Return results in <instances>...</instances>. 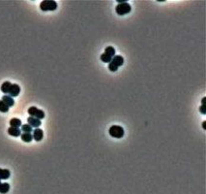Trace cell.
Wrapping results in <instances>:
<instances>
[{
	"label": "cell",
	"mask_w": 206,
	"mask_h": 194,
	"mask_svg": "<svg viewBox=\"0 0 206 194\" xmlns=\"http://www.w3.org/2000/svg\"><path fill=\"white\" fill-rule=\"evenodd\" d=\"M20 138L25 143H30L33 140V136L31 133H23L20 135Z\"/></svg>",
	"instance_id": "obj_13"
},
{
	"label": "cell",
	"mask_w": 206,
	"mask_h": 194,
	"mask_svg": "<svg viewBox=\"0 0 206 194\" xmlns=\"http://www.w3.org/2000/svg\"><path fill=\"white\" fill-rule=\"evenodd\" d=\"M0 184H1V182H0Z\"/></svg>",
	"instance_id": "obj_25"
},
{
	"label": "cell",
	"mask_w": 206,
	"mask_h": 194,
	"mask_svg": "<svg viewBox=\"0 0 206 194\" xmlns=\"http://www.w3.org/2000/svg\"><path fill=\"white\" fill-rule=\"evenodd\" d=\"M20 93V87L18 85H17V83H12V86H11V89L9 90V95L11 97H17L18 96V94Z\"/></svg>",
	"instance_id": "obj_5"
},
{
	"label": "cell",
	"mask_w": 206,
	"mask_h": 194,
	"mask_svg": "<svg viewBox=\"0 0 206 194\" xmlns=\"http://www.w3.org/2000/svg\"><path fill=\"white\" fill-rule=\"evenodd\" d=\"M10 175H11V173L8 169H1V168H0V181L9 179Z\"/></svg>",
	"instance_id": "obj_11"
},
{
	"label": "cell",
	"mask_w": 206,
	"mask_h": 194,
	"mask_svg": "<svg viewBox=\"0 0 206 194\" xmlns=\"http://www.w3.org/2000/svg\"><path fill=\"white\" fill-rule=\"evenodd\" d=\"M28 114L30 115V116H34V118L38 119H45V112L43 111V110H40L38 109L37 107H35V106H32V107H30L28 109Z\"/></svg>",
	"instance_id": "obj_4"
},
{
	"label": "cell",
	"mask_w": 206,
	"mask_h": 194,
	"mask_svg": "<svg viewBox=\"0 0 206 194\" xmlns=\"http://www.w3.org/2000/svg\"><path fill=\"white\" fill-rule=\"evenodd\" d=\"M4 103L8 106V107H13V106L15 105V101L13 99V97H11L10 95H4V96L2 97V99H1Z\"/></svg>",
	"instance_id": "obj_9"
},
{
	"label": "cell",
	"mask_w": 206,
	"mask_h": 194,
	"mask_svg": "<svg viewBox=\"0 0 206 194\" xmlns=\"http://www.w3.org/2000/svg\"><path fill=\"white\" fill-rule=\"evenodd\" d=\"M7 132H8L9 135H11V136H13V137H18V136H20V135H21V131H20V128L12 127V126H10L8 128Z\"/></svg>",
	"instance_id": "obj_8"
},
{
	"label": "cell",
	"mask_w": 206,
	"mask_h": 194,
	"mask_svg": "<svg viewBox=\"0 0 206 194\" xmlns=\"http://www.w3.org/2000/svg\"><path fill=\"white\" fill-rule=\"evenodd\" d=\"M10 189V185L9 184H7V182H4V184H0V193L1 194H5L9 191Z\"/></svg>",
	"instance_id": "obj_15"
},
{
	"label": "cell",
	"mask_w": 206,
	"mask_h": 194,
	"mask_svg": "<svg viewBox=\"0 0 206 194\" xmlns=\"http://www.w3.org/2000/svg\"><path fill=\"white\" fill-rule=\"evenodd\" d=\"M205 124H206V122H202V128H203L204 130L206 129V125H205Z\"/></svg>",
	"instance_id": "obj_23"
},
{
	"label": "cell",
	"mask_w": 206,
	"mask_h": 194,
	"mask_svg": "<svg viewBox=\"0 0 206 194\" xmlns=\"http://www.w3.org/2000/svg\"><path fill=\"white\" fill-rule=\"evenodd\" d=\"M20 127H21V131H23V133H31L33 131V127H31L28 123L27 124H23Z\"/></svg>",
	"instance_id": "obj_17"
},
{
	"label": "cell",
	"mask_w": 206,
	"mask_h": 194,
	"mask_svg": "<svg viewBox=\"0 0 206 194\" xmlns=\"http://www.w3.org/2000/svg\"><path fill=\"white\" fill-rule=\"evenodd\" d=\"M10 125L12 127H17V128H20L23 123H21V120L18 119H12L10 120Z\"/></svg>",
	"instance_id": "obj_14"
},
{
	"label": "cell",
	"mask_w": 206,
	"mask_h": 194,
	"mask_svg": "<svg viewBox=\"0 0 206 194\" xmlns=\"http://www.w3.org/2000/svg\"><path fill=\"white\" fill-rule=\"evenodd\" d=\"M132 7L129 4L128 2H124V3H120L116 7H115V12L117 15L119 16H124V15H127L131 12Z\"/></svg>",
	"instance_id": "obj_3"
},
{
	"label": "cell",
	"mask_w": 206,
	"mask_h": 194,
	"mask_svg": "<svg viewBox=\"0 0 206 194\" xmlns=\"http://www.w3.org/2000/svg\"><path fill=\"white\" fill-rule=\"evenodd\" d=\"M105 53L108 54L109 56L113 57V56H115V50H114V48L111 47V46L106 47V50H105Z\"/></svg>",
	"instance_id": "obj_16"
},
{
	"label": "cell",
	"mask_w": 206,
	"mask_h": 194,
	"mask_svg": "<svg viewBox=\"0 0 206 194\" xmlns=\"http://www.w3.org/2000/svg\"><path fill=\"white\" fill-rule=\"evenodd\" d=\"M108 69H109V71H111V72H116L117 70H118V67H117L116 65L113 63V62H109V63H108Z\"/></svg>",
	"instance_id": "obj_20"
},
{
	"label": "cell",
	"mask_w": 206,
	"mask_h": 194,
	"mask_svg": "<svg viewBox=\"0 0 206 194\" xmlns=\"http://www.w3.org/2000/svg\"><path fill=\"white\" fill-rule=\"evenodd\" d=\"M199 112L201 113L202 115H205L206 114V106L205 105H201L199 107Z\"/></svg>",
	"instance_id": "obj_21"
},
{
	"label": "cell",
	"mask_w": 206,
	"mask_h": 194,
	"mask_svg": "<svg viewBox=\"0 0 206 194\" xmlns=\"http://www.w3.org/2000/svg\"><path fill=\"white\" fill-rule=\"evenodd\" d=\"M205 101H206V97H203L201 100V105H205Z\"/></svg>",
	"instance_id": "obj_22"
},
{
	"label": "cell",
	"mask_w": 206,
	"mask_h": 194,
	"mask_svg": "<svg viewBox=\"0 0 206 194\" xmlns=\"http://www.w3.org/2000/svg\"><path fill=\"white\" fill-rule=\"evenodd\" d=\"M117 2H118V4H120V3H124V2H127L126 0H117Z\"/></svg>",
	"instance_id": "obj_24"
},
{
	"label": "cell",
	"mask_w": 206,
	"mask_h": 194,
	"mask_svg": "<svg viewBox=\"0 0 206 194\" xmlns=\"http://www.w3.org/2000/svg\"><path fill=\"white\" fill-rule=\"evenodd\" d=\"M108 133L110 136L113 138L121 139L124 136V129H123V127H121L119 125H112V126H110Z\"/></svg>",
	"instance_id": "obj_2"
},
{
	"label": "cell",
	"mask_w": 206,
	"mask_h": 194,
	"mask_svg": "<svg viewBox=\"0 0 206 194\" xmlns=\"http://www.w3.org/2000/svg\"><path fill=\"white\" fill-rule=\"evenodd\" d=\"M8 111H9V107L2 100H0V112H1V113H7Z\"/></svg>",
	"instance_id": "obj_19"
},
{
	"label": "cell",
	"mask_w": 206,
	"mask_h": 194,
	"mask_svg": "<svg viewBox=\"0 0 206 194\" xmlns=\"http://www.w3.org/2000/svg\"><path fill=\"white\" fill-rule=\"evenodd\" d=\"M111 62H113L117 67H120L124 64V58L121 56H114L112 57Z\"/></svg>",
	"instance_id": "obj_10"
},
{
	"label": "cell",
	"mask_w": 206,
	"mask_h": 194,
	"mask_svg": "<svg viewBox=\"0 0 206 194\" xmlns=\"http://www.w3.org/2000/svg\"><path fill=\"white\" fill-rule=\"evenodd\" d=\"M27 123L31 127H35V128H39L42 124L41 120L34 118V116H29V118L27 119Z\"/></svg>",
	"instance_id": "obj_7"
},
{
	"label": "cell",
	"mask_w": 206,
	"mask_h": 194,
	"mask_svg": "<svg viewBox=\"0 0 206 194\" xmlns=\"http://www.w3.org/2000/svg\"><path fill=\"white\" fill-rule=\"evenodd\" d=\"M11 86H12V83H11L10 82H8V81H7V82H4L1 85V87H0V89H1V91L3 93H9V90H10V89H11Z\"/></svg>",
	"instance_id": "obj_12"
},
{
	"label": "cell",
	"mask_w": 206,
	"mask_h": 194,
	"mask_svg": "<svg viewBox=\"0 0 206 194\" xmlns=\"http://www.w3.org/2000/svg\"><path fill=\"white\" fill-rule=\"evenodd\" d=\"M40 9L43 12H47V11H55L57 9V3L54 0H44L40 3Z\"/></svg>",
	"instance_id": "obj_1"
},
{
	"label": "cell",
	"mask_w": 206,
	"mask_h": 194,
	"mask_svg": "<svg viewBox=\"0 0 206 194\" xmlns=\"http://www.w3.org/2000/svg\"><path fill=\"white\" fill-rule=\"evenodd\" d=\"M100 58H101V60L103 62H105V63H109V62H111V59H112L111 56H109L108 54H106L105 53H103V54H101Z\"/></svg>",
	"instance_id": "obj_18"
},
{
	"label": "cell",
	"mask_w": 206,
	"mask_h": 194,
	"mask_svg": "<svg viewBox=\"0 0 206 194\" xmlns=\"http://www.w3.org/2000/svg\"><path fill=\"white\" fill-rule=\"evenodd\" d=\"M32 132H33V134H32L33 139H34L35 141H37V142L42 141V139L44 137V131L42 129H40V128H35Z\"/></svg>",
	"instance_id": "obj_6"
}]
</instances>
